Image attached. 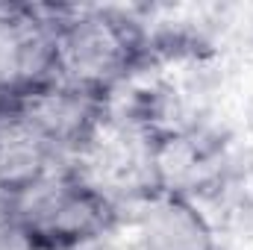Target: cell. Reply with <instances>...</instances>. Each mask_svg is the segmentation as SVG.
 I'll list each match as a JSON object with an SVG mask.
<instances>
[{"label":"cell","mask_w":253,"mask_h":250,"mask_svg":"<svg viewBox=\"0 0 253 250\" xmlns=\"http://www.w3.org/2000/svg\"><path fill=\"white\" fill-rule=\"evenodd\" d=\"M56 50V80L106 97L135 65L141 33L112 9H68L59 12Z\"/></svg>","instance_id":"cell-2"},{"label":"cell","mask_w":253,"mask_h":250,"mask_svg":"<svg viewBox=\"0 0 253 250\" xmlns=\"http://www.w3.org/2000/svg\"><path fill=\"white\" fill-rule=\"evenodd\" d=\"M15 112L65 162H80L106 126V97L53 80L15 100Z\"/></svg>","instance_id":"cell-4"},{"label":"cell","mask_w":253,"mask_h":250,"mask_svg":"<svg viewBox=\"0 0 253 250\" xmlns=\"http://www.w3.org/2000/svg\"><path fill=\"white\" fill-rule=\"evenodd\" d=\"M59 12L30 6H0V100L15 103L24 94L56 80Z\"/></svg>","instance_id":"cell-3"},{"label":"cell","mask_w":253,"mask_h":250,"mask_svg":"<svg viewBox=\"0 0 253 250\" xmlns=\"http://www.w3.org/2000/svg\"><path fill=\"white\" fill-rule=\"evenodd\" d=\"M132 250H221L218 233L194 194L147 191L132 203L126 221Z\"/></svg>","instance_id":"cell-5"},{"label":"cell","mask_w":253,"mask_h":250,"mask_svg":"<svg viewBox=\"0 0 253 250\" xmlns=\"http://www.w3.org/2000/svg\"><path fill=\"white\" fill-rule=\"evenodd\" d=\"M109 197L77 162H62L21 188L12 200V224L36 250H85L115 227Z\"/></svg>","instance_id":"cell-1"}]
</instances>
